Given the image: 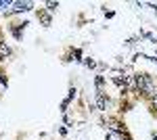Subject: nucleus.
Listing matches in <instances>:
<instances>
[{
  "label": "nucleus",
  "instance_id": "7ed1b4c3",
  "mask_svg": "<svg viewBox=\"0 0 157 140\" xmlns=\"http://www.w3.org/2000/svg\"><path fill=\"white\" fill-rule=\"evenodd\" d=\"M111 82L115 84L117 88H121V90H126V75H121V73H113Z\"/></svg>",
  "mask_w": 157,
  "mask_h": 140
},
{
  "label": "nucleus",
  "instance_id": "39448f33",
  "mask_svg": "<svg viewBox=\"0 0 157 140\" xmlns=\"http://www.w3.org/2000/svg\"><path fill=\"white\" fill-rule=\"evenodd\" d=\"M9 55H11V48H9V44L0 40V61H4V59L9 57Z\"/></svg>",
  "mask_w": 157,
  "mask_h": 140
},
{
  "label": "nucleus",
  "instance_id": "9d476101",
  "mask_svg": "<svg viewBox=\"0 0 157 140\" xmlns=\"http://www.w3.org/2000/svg\"><path fill=\"white\" fill-rule=\"evenodd\" d=\"M94 84H97V90H101V88H103V84H105V75H97Z\"/></svg>",
  "mask_w": 157,
  "mask_h": 140
},
{
  "label": "nucleus",
  "instance_id": "20e7f679",
  "mask_svg": "<svg viewBox=\"0 0 157 140\" xmlns=\"http://www.w3.org/2000/svg\"><path fill=\"white\" fill-rule=\"evenodd\" d=\"M25 25H27V23H15V25L11 27L13 36H15L17 40H21V38H23V29H25Z\"/></svg>",
  "mask_w": 157,
  "mask_h": 140
},
{
  "label": "nucleus",
  "instance_id": "9b49d317",
  "mask_svg": "<svg viewBox=\"0 0 157 140\" xmlns=\"http://www.w3.org/2000/svg\"><path fill=\"white\" fill-rule=\"evenodd\" d=\"M46 9H48V13H55L59 9V2H46Z\"/></svg>",
  "mask_w": 157,
  "mask_h": 140
},
{
  "label": "nucleus",
  "instance_id": "f8f14e48",
  "mask_svg": "<svg viewBox=\"0 0 157 140\" xmlns=\"http://www.w3.org/2000/svg\"><path fill=\"white\" fill-rule=\"evenodd\" d=\"M9 6H13L11 0H0V11H2V9H9Z\"/></svg>",
  "mask_w": 157,
  "mask_h": 140
},
{
  "label": "nucleus",
  "instance_id": "1a4fd4ad",
  "mask_svg": "<svg viewBox=\"0 0 157 140\" xmlns=\"http://www.w3.org/2000/svg\"><path fill=\"white\" fill-rule=\"evenodd\" d=\"M140 36H145L147 40H149V42H151V44H157V38L153 34H149V32H140Z\"/></svg>",
  "mask_w": 157,
  "mask_h": 140
},
{
  "label": "nucleus",
  "instance_id": "423d86ee",
  "mask_svg": "<svg viewBox=\"0 0 157 140\" xmlns=\"http://www.w3.org/2000/svg\"><path fill=\"white\" fill-rule=\"evenodd\" d=\"M38 19L42 21V25H44V27H48V25H50V15L46 11H38Z\"/></svg>",
  "mask_w": 157,
  "mask_h": 140
},
{
  "label": "nucleus",
  "instance_id": "4468645a",
  "mask_svg": "<svg viewBox=\"0 0 157 140\" xmlns=\"http://www.w3.org/2000/svg\"><path fill=\"white\" fill-rule=\"evenodd\" d=\"M153 140H157V134H153Z\"/></svg>",
  "mask_w": 157,
  "mask_h": 140
},
{
  "label": "nucleus",
  "instance_id": "ddd939ff",
  "mask_svg": "<svg viewBox=\"0 0 157 140\" xmlns=\"http://www.w3.org/2000/svg\"><path fill=\"white\" fill-rule=\"evenodd\" d=\"M153 107H155V109H157V96H155V98H153Z\"/></svg>",
  "mask_w": 157,
  "mask_h": 140
},
{
  "label": "nucleus",
  "instance_id": "f03ea898",
  "mask_svg": "<svg viewBox=\"0 0 157 140\" xmlns=\"http://www.w3.org/2000/svg\"><path fill=\"white\" fill-rule=\"evenodd\" d=\"M107 105H109V100H107V96H105V92L103 90H97V109L105 111Z\"/></svg>",
  "mask_w": 157,
  "mask_h": 140
},
{
  "label": "nucleus",
  "instance_id": "6e6552de",
  "mask_svg": "<svg viewBox=\"0 0 157 140\" xmlns=\"http://www.w3.org/2000/svg\"><path fill=\"white\" fill-rule=\"evenodd\" d=\"M84 65L86 67H88V69H94V67H97V61H94V59H84Z\"/></svg>",
  "mask_w": 157,
  "mask_h": 140
},
{
  "label": "nucleus",
  "instance_id": "f257e3e1",
  "mask_svg": "<svg viewBox=\"0 0 157 140\" xmlns=\"http://www.w3.org/2000/svg\"><path fill=\"white\" fill-rule=\"evenodd\" d=\"M32 6H34V2H29V0H25V2H13V9H11V11H6V15L27 13V11H32Z\"/></svg>",
  "mask_w": 157,
  "mask_h": 140
},
{
  "label": "nucleus",
  "instance_id": "0eeeda50",
  "mask_svg": "<svg viewBox=\"0 0 157 140\" xmlns=\"http://www.w3.org/2000/svg\"><path fill=\"white\" fill-rule=\"evenodd\" d=\"M71 57H73V61H78V63H84V59H82V50H80V48L71 50Z\"/></svg>",
  "mask_w": 157,
  "mask_h": 140
}]
</instances>
